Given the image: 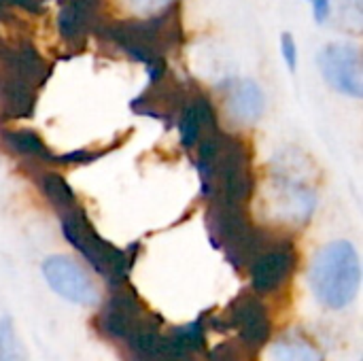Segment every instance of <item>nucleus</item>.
<instances>
[{
  "instance_id": "15",
  "label": "nucleus",
  "mask_w": 363,
  "mask_h": 361,
  "mask_svg": "<svg viewBox=\"0 0 363 361\" xmlns=\"http://www.w3.org/2000/svg\"><path fill=\"white\" fill-rule=\"evenodd\" d=\"M264 102L262 87L251 79L238 81L228 96V109L240 123H255L264 113Z\"/></svg>"
},
{
  "instance_id": "14",
  "label": "nucleus",
  "mask_w": 363,
  "mask_h": 361,
  "mask_svg": "<svg viewBox=\"0 0 363 361\" xmlns=\"http://www.w3.org/2000/svg\"><path fill=\"white\" fill-rule=\"evenodd\" d=\"M0 143L9 153L21 157L26 164L53 166L55 153L45 145L43 136L30 128H4L0 132Z\"/></svg>"
},
{
  "instance_id": "5",
  "label": "nucleus",
  "mask_w": 363,
  "mask_h": 361,
  "mask_svg": "<svg viewBox=\"0 0 363 361\" xmlns=\"http://www.w3.org/2000/svg\"><path fill=\"white\" fill-rule=\"evenodd\" d=\"M60 219H62V232L68 238V243L77 247L98 272H123L125 270L128 253L115 249L94 230L83 206H77L60 215Z\"/></svg>"
},
{
  "instance_id": "22",
  "label": "nucleus",
  "mask_w": 363,
  "mask_h": 361,
  "mask_svg": "<svg viewBox=\"0 0 363 361\" xmlns=\"http://www.w3.org/2000/svg\"><path fill=\"white\" fill-rule=\"evenodd\" d=\"M313 15L317 19L319 26H323L330 17H332V9H334V2L332 0H313Z\"/></svg>"
},
{
  "instance_id": "1",
  "label": "nucleus",
  "mask_w": 363,
  "mask_h": 361,
  "mask_svg": "<svg viewBox=\"0 0 363 361\" xmlns=\"http://www.w3.org/2000/svg\"><path fill=\"white\" fill-rule=\"evenodd\" d=\"M196 168L202 198L225 204H247L255 191L251 149L247 140L221 128L196 145Z\"/></svg>"
},
{
  "instance_id": "21",
  "label": "nucleus",
  "mask_w": 363,
  "mask_h": 361,
  "mask_svg": "<svg viewBox=\"0 0 363 361\" xmlns=\"http://www.w3.org/2000/svg\"><path fill=\"white\" fill-rule=\"evenodd\" d=\"M281 51H283V57H285V64L289 68V72H296L298 70V45L294 40V36L289 32L283 34L281 38Z\"/></svg>"
},
{
  "instance_id": "7",
  "label": "nucleus",
  "mask_w": 363,
  "mask_h": 361,
  "mask_svg": "<svg viewBox=\"0 0 363 361\" xmlns=\"http://www.w3.org/2000/svg\"><path fill=\"white\" fill-rule=\"evenodd\" d=\"M194 85H187L170 74V68L157 81H147V87L130 102L132 113L162 121L168 130L174 128L179 111Z\"/></svg>"
},
{
  "instance_id": "16",
  "label": "nucleus",
  "mask_w": 363,
  "mask_h": 361,
  "mask_svg": "<svg viewBox=\"0 0 363 361\" xmlns=\"http://www.w3.org/2000/svg\"><path fill=\"white\" fill-rule=\"evenodd\" d=\"M270 361H321L319 353L306 343H281L272 349Z\"/></svg>"
},
{
  "instance_id": "17",
  "label": "nucleus",
  "mask_w": 363,
  "mask_h": 361,
  "mask_svg": "<svg viewBox=\"0 0 363 361\" xmlns=\"http://www.w3.org/2000/svg\"><path fill=\"white\" fill-rule=\"evenodd\" d=\"M0 361H23V351L6 317L0 319Z\"/></svg>"
},
{
  "instance_id": "8",
  "label": "nucleus",
  "mask_w": 363,
  "mask_h": 361,
  "mask_svg": "<svg viewBox=\"0 0 363 361\" xmlns=\"http://www.w3.org/2000/svg\"><path fill=\"white\" fill-rule=\"evenodd\" d=\"M272 187H270V204L279 219L287 221H308L315 211L317 194L304 181L300 172H294L287 164H281L272 172Z\"/></svg>"
},
{
  "instance_id": "11",
  "label": "nucleus",
  "mask_w": 363,
  "mask_h": 361,
  "mask_svg": "<svg viewBox=\"0 0 363 361\" xmlns=\"http://www.w3.org/2000/svg\"><path fill=\"white\" fill-rule=\"evenodd\" d=\"M174 128L179 130V140L185 151H194L206 134L219 130V119L213 100L196 85L183 102Z\"/></svg>"
},
{
  "instance_id": "18",
  "label": "nucleus",
  "mask_w": 363,
  "mask_h": 361,
  "mask_svg": "<svg viewBox=\"0 0 363 361\" xmlns=\"http://www.w3.org/2000/svg\"><path fill=\"white\" fill-rule=\"evenodd\" d=\"M115 147H106V149H100V151L77 149V151H70V153H60V155L53 157V166H85V164H91V162L100 160L102 155L111 153Z\"/></svg>"
},
{
  "instance_id": "20",
  "label": "nucleus",
  "mask_w": 363,
  "mask_h": 361,
  "mask_svg": "<svg viewBox=\"0 0 363 361\" xmlns=\"http://www.w3.org/2000/svg\"><path fill=\"white\" fill-rule=\"evenodd\" d=\"M177 0H128V4L138 13V15H153L164 11L166 6L174 4Z\"/></svg>"
},
{
  "instance_id": "6",
  "label": "nucleus",
  "mask_w": 363,
  "mask_h": 361,
  "mask_svg": "<svg viewBox=\"0 0 363 361\" xmlns=\"http://www.w3.org/2000/svg\"><path fill=\"white\" fill-rule=\"evenodd\" d=\"M106 4V0H57L55 26L70 51H81L91 36L100 34L102 26L111 19Z\"/></svg>"
},
{
  "instance_id": "4",
  "label": "nucleus",
  "mask_w": 363,
  "mask_h": 361,
  "mask_svg": "<svg viewBox=\"0 0 363 361\" xmlns=\"http://www.w3.org/2000/svg\"><path fill=\"white\" fill-rule=\"evenodd\" d=\"M311 289L315 298L332 309H347L362 283V264L357 249L349 240H334L317 251L308 272Z\"/></svg>"
},
{
  "instance_id": "19",
  "label": "nucleus",
  "mask_w": 363,
  "mask_h": 361,
  "mask_svg": "<svg viewBox=\"0 0 363 361\" xmlns=\"http://www.w3.org/2000/svg\"><path fill=\"white\" fill-rule=\"evenodd\" d=\"M51 0H0V21L9 15L11 9H21L26 13H32V15H38L45 11V6L49 4Z\"/></svg>"
},
{
  "instance_id": "12",
  "label": "nucleus",
  "mask_w": 363,
  "mask_h": 361,
  "mask_svg": "<svg viewBox=\"0 0 363 361\" xmlns=\"http://www.w3.org/2000/svg\"><path fill=\"white\" fill-rule=\"evenodd\" d=\"M262 249L264 251L253 264V285L259 291H268L289 277L291 268L298 262V255L289 240H274L270 245H264Z\"/></svg>"
},
{
  "instance_id": "10",
  "label": "nucleus",
  "mask_w": 363,
  "mask_h": 361,
  "mask_svg": "<svg viewBox=\"0 0 363 361\" xmlns=\"http://www.w3.org/2000/svg\"><path fill=\"white\" fill-rule=\"evenodd\" d=\"M43 277L49 283V287L66 298L68 302L81 304V306H94L100 296L91 281V277L85 272V268L66 255H51L43 262Z\"/></svg>"
},
{
  "instance_id": "13",
  "label": "nucleus",
  "mask_w": 363,
  "mask_h": 361,
  "mask_svg": "<svg viewBox=\"0 0 363 361\" xmlns=\"http://www.w3.org/2000/svg\"><path fill=\"white\" fill-rule=\"evenodd\" d=\"M26 170L32 177V181L36 183L38 191L47 198V202L53 206V211L57 215H64V213L81 206L79 200H77L74 189L70 187V183L60 172L51 170L45 164H26Z\"/></svg>"
},
{
  "instance_id": "2",
  "label": "nucleus",
  "mask_w": 363,
  "mask_h": 361,
  "mask_svg": "<svg viewBox=\"0 0 363 361\" xmlns=\"http://www.w3.org/2000/svg\"><path fill=\"white\" fill-rule=\"evenodd\" d=\"M51 66L28 36L0 32V119L15 121L34 115L36 98Z\"/></svg>"
},
{
  "instance_id": "9",
  "label": "nucleus",
  "mask_w": 363,
  "mask_h": 361,
  "mask_svg": "<svg viewBox=\"0 0 363 361\" xmlns=\"http://www.w3.org/2000/svg\"><path fill=\"white\" fill-rule=\"evenodd\" d=\"M319 66H321V74L330 87H334L336 91H340L345 96L362 98L363 62L362 51L357 45L347 43V40L325 45L319 55Z\"/></svg>"
},
{
  "instance_id": "3",
  "label": "nucleus",
  "mask_w": 363,
  "mask_h": 361,
  "mask_svg": "<svg viewBox=\"0 0 363 361\" xmlns=\"http://www.w3.org/2000/svg\"><path fill=\"white\" fill-rule=\"evenodd\" d=\"M98 36L113 43L128 57L145 64V68L153 66L181 51L185 30L179 2L145 17H132L123 21L108 19Z\"/></svg>"
}]
</instances>
